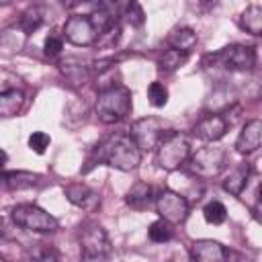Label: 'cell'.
Listing matches in <instances>:
<instances>
[{
  "label": "cell",
  "mask_w": 262,
  "mask_h": 262,
  "mask_svg": "<svg viewBox=\"0 0 262 262\" xmlns=\"http://www.w3.org/2000/svg\"><path fill=\"white\" fill-rule=\"evenodd\" d=\"M96 160L104 162L117 170H135L141 160V149L129 133H113L96 147Z\"/></svg>",
  "instance_id": "obj_1"
},
{
  "label": "cell",
  "mask_w": 262,
  "mask_h": 262,
  "mask_svg": "<svg viewBox=\"0 0 262 262\" xmlns=\"http://www.w3.org/2000/svg\"><path fill=\"white\" fill-rule=\"evenodd\" d=\"M131 113V92L125 86H113L106 90H100L96 100V117L111 125L123 121Z\"/></svg>",
  "instance_id": "obj_2"
},
{
  "label": "cell",
  "mask_w": 262,
  "mask_h": 262,
  "mask_svg": "<svg viewBox=\"0 0 262 262\" xmlns=\"http://www.w3.org/2000/svg\"><path fill=\"white\" fill-rule=\"evenodd\" d=\"M80 262H108L111 256V242L106 231L98 223H84L80 227Z\"/></svg>",
  "instance_id": "obj_3"
},
{
  "label": "cell",
  "mask_w": 262,
  "mask_h": 262,
  "mask_svg": "<svg viewBox=\"0 0 262 262\" xmlns=\"http://www.w3.org/2000/svg\"><path fill=\"white\" fill-rule=\"evenodd\" d=\"M190 158V143L180 131H168L156 149V162L164 170H176Z\"/></svg>",
  "instance_id": "obj_4"
},
{
  "label": "cell",
  "mask_w": 262,
  "mask_h": 262,
  "mask_svg": "<svg viewBox=\"0 0 262 262\" xmlns=\"http://www.w3.org/2000/svg\"><path fill=\"white\" fill-rule=\"evenodd\" d=\"M10 215H12L14 225H18L27 231H35V233H51L59 227L57 219L37 205H27V203L16 205Z\"/></svg>",
  "instance_id": "obj_5"
},
{
  "label": "cell",
  "mask_w": 262,
  "mask_h": 262,
  "mask_svg": "<svg viewBox=\"0 0 262 262\" xmlns=\"http://www.w3.org/2000/svg\"><path fill=\"white\" fill-rule=\"evenodd\" d=\"M205 59L219 63L229 72H248L256 66V51L250 45H229L215 55H207Z\"/></svg>",
  "instance_id": "obj_6"
},
{
  "label": "cell",
  "mask_w": 262,
  "mask_h": 262,
  "mask_svg": "<svg viewBox=\"0 0 262 262\" xmlns=\"http://www.w3.org/2000/svg\"><path fill=\"white\" fill-rule=\"evenodd\" d=\"M188 166L196 176H203V178L217 176L225 166V149L217 145L201 147L188 158Z\"/></svg>",
  "instance_id": "obj_7"
},
{
  "label": "cell",
  "mask_w": 262,
  "mask_h": 262,
  "mask_svg": "<svg viewBox=\"0 0 262 262\" xmlns=\"http://www.w3.org/2000/svg\"><path fill=\"white\" fill-rule=\"evenodd\" d=\"M63 37L74 45H92L98 41L100 29L90 14H72L63 25Z\"/></svg>",
  "instance_id": "obj_8"
},
{
  "label": "cell",
  "mask_w": 262,
  "mask_h": 262,
  "mask_svg": "<svg viewBox=\"0 0 262 262\" xmlns=\"http://www.w3.org/2000/svg\"><path fill=\"white\" fill-rule=\"evenodd\" d=\"M168 131L164 129V123L158 117H143L131 125L129 135L137 143L139 149H158L160 141L164 139Z\"/></svg>",
  "instance_id": "obj_9"
},
{
  "label": "cell",
  "mask_w": 262,
  "mask_h": 262,
  "mask_svg": "<svg viewBox=\"0 0 262 262\" xmlns=\"http://www.w3.org/2000/svg\"><path fill=\"white\" fill-rule=\"evenodd\" d=\"M156 209L164 221L182 223L188 215V201L174 190H162L156 196Z\"/></svg>",
  "instance_id": "obj_10"
},
{
  "label": "cell",
  "mask_w": 262,
  "mask_h": 262,
  "mask_svg": "<svg viewBox=\"0 0 262 262\" xmlns=\"http://www.w3.org/2000/svg\"><path fill=\"white\" fill-rule=\"evenodd\" d=\"M260 145H262V121L260 119H252L239 131V135L235 139V149L242 156H248V154L256 151Z\"/></svg>",
  "instance_id": "obj_11"
},
{
  "label": "cell",
  "mask_w": 262,
  "mask_h": 262,
  "mask_svg": "<svg viewBox=\"0 0 262 262\" xmlns=\"http://www.w3.org/2000/svg\"><path fill=\"white\" fill-rule=\"evenodd\" d=\"M190 256L194 262H225L227 250L215 239H196L190 244Z\"/></svg>",
  "instance_id": "obj_12"
},
{
  "label": "cell",
  "mask_w": 262,
  "mask_h": 262,
  "mask_svg": "<svg viewBox=\"0 0 262 262\" xmlns=\"http://www.w3.org/2000/svg\"><path fill=\"white\" fill-rule=\"evenodd\" d=\"M63 192H66V196H68V201L72 205H76V207H80L84 211H94L100 205V196L90 186H86L82 182H76V184L66 186Z\"/></svg>",
  "instance_id": "obj_13"
},
{
  "label": "cell",
  "mask_w": 262,
  "mask_h": 262,
  "mask_svg": "<svg viewBox=\"0 0 262 262\" xmlns=\"http://www.w3.org/2000/svg\"><path fill=\"white\" fill-rule=\"evenodd\" d=\"M227 127H229V125H227L225 117H221V115H207V117H203V119L196 123L194 133H196V137H201L203 141H217V139H221V137L225 135Z\"/></svg>",
  "instance_id": "obj_14"
},
{
  "label": "cell",
  "mask_w": 262,
  "mask_h": 262,
  "mask_svg": "<svg viewBox=\"0 0 262 262\" xmlns=\"http://www.w3.org/2000/svg\"><path fill=\"white\" fill-rule=\"evenodd\" d=\"M168 43L172 45V49L182 51V53H190L196 45V33L190 27H178L168 35Z\"/></svg>",
  "instance_id": "obj_15"
},
{
  "label": "cell",
  "mask_w": 262,
  "mask_h": 262,
  "mask_svg": "<svg viewBox=\"0 0 262 262\" xmlns=\"http://www.w3.org/2000/svg\"><path fill=\"white\" fill-rule=\"evenodd\" d=\"M248 176H250V166L248 164H239L235 166L233 170H229V174L223 178V188L229 192V194H242L246 182H248Z\"/></svg>",
  "instance_id": "obj_16"
},
{
  "label": "cell",
  "mask_w": 262,
  "mask_h": 262,
  "mask_svg": "<svg viewBox=\"0 0 262 262\" xmlns=\"http://www.w3.org/2000/svg\"><path fill=\"white\" fill-rule=\"evenodd\" d=\"M125 201H127L129 207H133V209H137V211L147 209V207L151 205V186L145 184V182H135V184L129 188Z\"/></svg>",
  "instance_id": "obj_17"
},
{
  "label": "cell",
  "mask_w": 262,
  "mask_h": 262,
  "mask_svg": "<svg viewBox=\"0 0 262 262\" xmlns=\"http://www.w3.org/2000/svg\"><path fill=\"white\" fill-rule=\"evenodd\" d=\"M23 102H25V94L20 90H16V88L2 90V94H0V115L2 117L16 115L23 108Z\"/></svg>",
  "instance_id": "obj_18"
},
{
  "label": "cell",
  "mask_w": 262,
  "mask_h": 262,
  "mask_svg": "<svg viewBox=\"0 0 262 262\" xmlns=\"http://www.w3.org/2000/svg\"><path fill=\"white\" fill-rule=\"evenodd\" d=\"M39 184V174L33 172H4V188L10 190H23Z\"/></svg>",
  "instance_id": "obj_19"
},
{
  "label": "cell",
  "mask_w": 262,
  "mask_h": 262,
  "mask_svg": "<svg viewBox=\"0 0 262 262\" xmlns=\"http://www.w3.org/2000/svg\"><path fill=\"white\" fill-rule=\"evenodd\" d=\"M239 25L250 35H262V6L250 4L239 16Z\"/></svg>",
  "instance_id": "obj_20"
},
{
  "label": "cell",
  "mask_w": 262,
  "mask_h": 262,
  "mask_svg": "<svg viewBox=\"0 0 262 262\" xmlns=\"http://www.w3.org/2000/svg\"><path fill=\"white\" fill-rule=\"evenodd\" d=\"M186 59H188V53H182V51H176V49H168V51L160 57L158 70H160L162 74H172V72H176Z\"/></svg>",
  "instance_id": "obj_21"
},
{
  "label": "cell",
  "mask_w": 262,
  "mask_h": 262,
  "mask_svg": "<svg viewBox=\"0 0 262 262\" xmlns=\"http://www.w3.org/2000/svg\"><path fill=\"white\" fill-rule=\"evenodd\" d=\"M203 215H205L207 223H211V225H221V223L227 219V209H225L223 203L211 201V203L203 209Z\"/></svg>",
  "instance_id": "obj_22"
},
{
  "label": "cell",
  "mask_w": 262,
  "mask_h": 262,
  "mask_svg": "<svg viewBox=\"0 0 262 262\" xmlns=\"http://www.w3.org/2000/svg\"><path fill=\"white\" fill-rule=\"evenodd\" d=\"M170 225H172V223H168V221H164V219L154 221V223L149 225V229H147L149 239L156 242V244H164V242H168V239L172 237V227H170Z\"/></svg>",
  "instance_id": "obj_23"
},
{
  "label": "cell",
  "mask_w": 262,
  "mask_h": 262,
  "mask_svg": "<svg viewBox=\"0 0 262 262\" xmlns=\"http://www.w3.org/2000/svg\"><path fill=\"white\" fill-rule=\"evenodd\" d=\"M61 72L66 74L68 80H72L74 84H84L86 76H88V68L78 63V66H72V61H63L61 63Z\"/></svg>",
  "instance_id": "obj_24"
},
{
  "label": "cell",
  "mask_w": 262,
  "mask_h": 262,
  "mask_svg": "<svg viewBox=\"0 0 262 262\" xmlns=\"http://www.w3.org/2000/svg\"><path fill=\"white\" fill-rule=\"evenodd\" d=\"M41 23H43V16H41V12H39L37 8L27 10V12L20 16V29H23L27 35L35 33V31L41 27Z\"/></svg>",
  "instance_id": "obj_25"
},
{
  "label": "cell",
  "mask_w": 262,
  "mask_h": 262,
  "mask_svg": "<svg viewBox=\"0 0 262 262\" xmlns=\"http://www.w3.org/2000/svg\"><path fill=\"white\" fill-rule=\"evenodd\" d=\"M147 98H149V102L154 106H164L168 102V90H166V86L160 84V82H151L147 86Z\"/></svg>",
  "instance_id": "obj_26"
},
{
  "label": "cell",
  "mask_w": 262,
  "mask_h": 262,
  "mask_svg": "<svg viewBox=\"0 0 262 262\" xmlns=\"http://www.w3.org/2000/svg\"><path fill=\"white\" fill-rule=\"evenodd\" d=\"M123 16H125V20L131 23L133 27H141V25H143V10H141V6H139L137 2L127 4Z\"/></svg>",
  "instance_id": "obj_27"
},
{
  "label": "cell",
  "mask_w": 262,
  "mask_h": 262,
  "mask_svg": "<svg viewBox=\"0 0 262 262\" xmlns=\"http://www.w3.org/2000/svg\"><path fill=\"white\" fill-rule=\"evenodd\" d=\"M49 135L47 133H43V131H35V133H31V137H29V147L35 151V154H43L45 149H47V145H49Z\"/></svg>",
  "instance_id": "obj_28"
},
{
  "label": "cell",
  "mask_w": 262,
  "mask_h": 262,
  "mask_svg": "<svg viewBox=\"0 0 262 262\" xmlns=\"http://www.w3.org/2000/svg\"><path fill=\"white\" fill-rule=\"evenodd\" d=\"M119 33H121V29H119V25L115 23L113 27H108V29L98 37L96 43H98L100 47H113V45L117 43V39H119Z\"/></svg>",
  "instance_id": "obj_29"
},
{
  "label": "cell",
  "mask_w": 262,
  "mask_h": 262,
  "mask_svg": "<svg viewBox=\"0 0 262 262\" xmlns=\"http://www.w3.org/2000/svg\"><path fill=\"white\" fill-rule=\"evenodd\" d=\"M29 262H59L57 254L53 250H47V248H41V250H35L29 258Z\"/></svg>",
  "instance_id": "obj_30"
},
{
  "label": "cell",
  "mask_w": 262,
  "mask_h": 262,
  "mask_svg": "<svg viewBox=\"0 0 262 262\" xmlns=\"http://www.w3.org/2000/svg\"><path fill=\"white\" fill-rule=\"evenodd\" d=\"M63 49V39L59 37V35H49L47 39H45V53L47 55H57L59 51Z\"/></svg>",
  "instance_id": "obj_31"
},
{
  "label": "cell",
  "mask_w": 262,
  "mask_h": 262,
  "mask_svg": "<svg viewBox=\"0 0 262 262\" xmlns=\"http://www.w3.org/2000/svg\"><path fill=\"white\" fill-rule=\"evenodd\" d=\"M256 217L262 221V205H258V207H256Z\"/></svg>",
  "instance_id": "obj_32"
},
{
  "label": "cell",
  "mask_w": 262,
  "mask_h": 262,
  "mask_svg": "<svg viewBox=\"0 0 262 262\" xmlns=\"http://www.w3.org/2000/svg\"><path fill=\"white\" fill-rule=\"evenodd\" d=\"M258 205H262V184L258 186Z\"/></svg>",
  "instance_id": "obj_33"
},
{
  "label": "cell",
  "mask_w": 262,
  "mask_h": 262,
  "mask_svg": "<svg viewBox=\"0 0 262 262\" xmlns=\"http://www.w3.org/2000/svg\"><path fill=\"white\" fill-rule=\"evenodd\" d=\"M0 262H6V260H0Z\"/></svg>",
  "instance_id": "obj_34"
}]
</instances>
